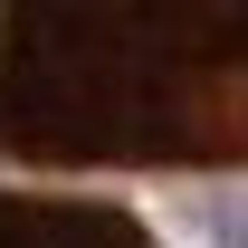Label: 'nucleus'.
I'll list each match as a JSON object with an SVG mask.
<instances>
[{
  "instance_id": "nucleus-1",
  "label": "nucleus",
  "mask_w": 248,
  "mask_h": 248,
  "mask_svg": "<svg viewBox=\"0 0 248 248\" xmlns=\"http://www.w3.org/2000/svg\"><path fill=\"white\" fill-rule=\"evenodd\" d=\"M10 172H248V0H0Z\"/></svg>"
},
{
  "instance_id": "nucleus-2",
  "label": "nucleus",
  "mask_w": 248,
  "mask_h": 248,
  "mask_svg": "<svg viewBox=\"0 0 248 248\" xmlns=\"http://www.w3.org/2000/svg\"><path fill=\"white\" fill-rule=\"evenodd\" d=\"M0 248H153V229L115 201H58V191H0Z\"/></svg>"
}]
</instances>
